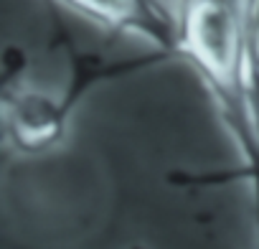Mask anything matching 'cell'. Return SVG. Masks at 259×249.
I'll use <instances>...</instances> for the list:
<instances>
[{
    "instance_id": "obj_2",
    "label": "cell",
    "mask_w": 259,
    "mask_h": 249,
    "mask_svg": "<svg viewBox=\"0 0 259 249\" xmlns=\"http://www.w3.org/2000/svg\"><path fill=\"white\" fill-rule=\"evenodd\" d=\"M74 109L61 94L3 81V130L11 148L21 155H44L64 143Z\"/></svg>"
},
{
    "instance_id": "obj_3",
    "label": "cell",
    "mask_w": 259,
    "mask_h": 249,
    "mask_svg": "<svg viewBox=\"0 0 259 249\" xmlns=\"http://www.w3.org/2000/svg\"><path fill=\"white\" fill-rule=\"evenodd\" d=\"M59 3L112 33L140 36L158 51H165L176 59L178 8L168 0H59Z\"/></svg>"
},
{
    "instance_id": "obj_1",
    "label": "cell",
    "mask_w": 259,
    "mask_h": 249,
    "mask_svg": "<svg viewBox=\"0 0 259 249\" xmlns=\"http://www.w3.org/2000/svg\"><path fill=\"white\" fill-rule=\"evenodd\" d=\"M259 18L229 0H181L176 59L188 61L213 94L236 143L246 135V66Z\"/></svg>"
}]
</instances>
